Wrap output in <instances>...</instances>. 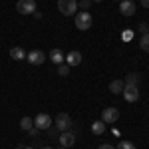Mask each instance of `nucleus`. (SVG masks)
Segmentation results:
<instances>
[{
    "label": "nucleus",
    "mask_w": 149,
    "mask_h": 149,
    "mask_svg": "<svg viewBox=\"0 0 149 149\" xmlns=\"http://www.w3.org/2000/svg\"><path fill=\"white\" fill-rule=\"evenodd\" d=\"M137 28H139V32H141V34H147V30H149V26H147L145 22H141Z\"/></svg>",
    "instance_id": "nucleus-22"
},
{
    "label": "nucleus",
    "mask_w": 149,
    "mask_h": 149,
    "mask_svg": "<svg viewBox=\"0 0 149 149\" xmlns=\"http://www.w3.org/2000/svg\"><path fill=\"white\" fill-rule=\"evenodd\" d=\"M68 74H70L68 64H60V66H58V76H68Z\"/></svg>",
    "instance_id": "nucleus-20"
},
{
    "label": "nucleus",
    "mask_w": 149,
    "mask_h": 149,
    "mask_svg": "<svg viewBox=\"0 0 149 149\" xmlns=\"http://www.w3.org/2000/svg\"><path fill=\"white\" fill-rule=\"evenodd\" d=\"M26 60L32 64V66H42L46 62V54L42 50H32L30 54H26Z\"/></svg>",
    "instance_id": "nucleus-6"
},
{
    "label": "nucleus",
    "mask_w": 149,
    "mask_h": 149,
    "mask_svg": "<svg viewBox=\"0 0 149 149\" xmlns=\"http://www.w3.org/2000/svg\"><path fill=\"white\" fill-rule=\"evenodd\" d=\"M38 131H40L38 127H32V129H28V133H30V137H36V135H38Z\"/></svg>",
    "instance_id": "nucleus-23"
},
{
    "label": "nucleus",
    "mask_w": 149,
    "mask_h": 149,
    "mask_svg": "<svg viewBox=\"0 0 149 149\" xmlns=\"http://www.w3.org/2000/svg\"><path fill=\"white\" fill-rule=\"evenodd\" d=\"M97 149H115V147L111 145V143H102V145H100Z\"/></svg>",
    "instance_id": "nucleus-24"
},
{
    "label": "nucleus",
    "mask_w": 149,
    "mask_h": 149,
    "mask_svg": "<svg viewBox=\"0 0 149 149\" xmlns=\"http://www.w3.org/2000/svg\"><path fill=\"white\" fill-rule=\"evenodd\" d=\"M20 127H22L24 131L32 129V127H34V119H32V117H22V119H20Z\"/></svg>",
    "instance_id": "nucleus-16"
},
{
    "label": "nucleus",
    "mask_w": 149,
    "mask_h": 149,
    "mask_svg": "<svg viewBox=\"0 0 149 149\" xmlns=\"http://www.w3.org/2000/svg\"><path fill=\"white\" fill-rule=\"evenodd\" d=\"M92 2H102V0H92Z\"/></svg>",
    "instance_id": "nucleus-27"
},
{
    "label": "nucleus",
    "mask_w": 149,
    "mask_h": 149,
    "mask_svg": "<svg viewBox=\"0 0 149 149\" xmlns=\"http://www.w3.org/2000/svg\"><path fill=\"white\" fill-rule=\"evenodd\" d=\"M50 60L56 64V66H60V64H64V54H62V50H58V48H54L52 52H50Z\"/></svg>",
    "instance_id": "nucleus-12"
},
{
    "label": "nucleus",
    "mask_w": 149,
    "mask_h": 149,
    "mask_svg": "<svg viewBox=\"0 0 149 149\" xmlns=\"http://www.w3.org/2000/svg\"><path fill=\"white\" fill-rule=\"evenodd\" d=\"M58 141H60L62 147L68 149V147H72V145L76 143V133H74V131H62V135H60Z\"/></svg>",
    "instance_id": "nucleus-10"
},
{
    "label": "nucleus",
    "mask_w": 149,
    "mask_h": 149,
    "mask_svg": "<svg viewBox=\"0 0 149 149\" xmlns=\"http://www.w3.org/2000/svg\"><path fill=\"white\" fill-rule=\"evenodd\" d=\"M125 84H127V86H137V84H139V74H135V72H131V74H127V78H125Z\"/></svg>",
    "instance_id": "nucleus-17"
},
{
    "label": "nucleus",
    "mask_w": 149,
    "mask_h": 149,
    "mask_svg": "<svg viewBox=\"0 0 149 149\" xmlns=\"http://www.w3.org/2000/svg\"><path fill=\"white\" fill-rule=\"evenodd\" d=\"M42 149H52V147H48V145H46V147H42Z\"/></svg>",
    "instance_id": "nucleus-26"
},
{
    "label": "nucleus",
    "mask_w": 149,
    "mask_h": 149,
    "mask_svg": "<svg viewBox=\"0 0 149 149\" xmlns=\"http://www.w3.org/2000/svg\"><path fill=\"white\" fill-rule=\"evenodd\" d=\"M92 14L90 12H78L76 14V28H80V30H90L92 28Z\"/></svg>",
    "instance_id": "nucleus-2"
},
{
    "label": "nucleus",
    "mask_w": 149,
    "mask_h": 149,
    "mask_svg": "<svg viewBox=\"0 0 149 149\" xmlns=\"http://www.w3.org/2000/svg\"><path fill=\"white\" fill-rule=\"evenodd\" d=\"M117 2H121V0H117Z\"/></svg>",
    "instance_id": "nucleus-29"
},
{
    "label": "nucleus",
    "mask_w": 149,
    "mask_h": 149,
    "mask_svg": "<svg viewBox=\"0 0 149 149\" xmlns=\"http://www.w3.org/2000/svg\"><path fill=\"white\" fill-rule=\"evenodd\" d=\"M119 12L123 16H127V18H131L135 14V2L133 0H121L119 2Z\"/></svg>",
    "instance_id": "nucleus-9"
},
{
    "label": "nucleus",
    "mask_w": 149,
    "mask_h": 149,
    "mask_svg": "<svg viewBox=\"0 0 149 149\" xmlns=\"http://www.w3.org/2000/svg\"><path fill=\"white\" fill-rule=\"evenodd\" d=\"M52 123H54V121H52V117H50L48 113H38L34 117V127H38L40 131L50 129V127H52Z\"/></svg>",
    "instance_id": "nucleus-3"
},
{
    "label": "nucleus",
    "mask_w": 149,
    "mask_h": 149,
    "mask_svg": "<svg viewBox=\"0 0 149 149\" xmlns=\"http://www.w3.org/2000/svg\"><path fill=\"white\" fill-rule=\"evenodd\" d=\"M16 10L20 14H32V12H36V0H18Z\"/></svg>",
    "instance_id": "nucleus-5"
},
{
    "label": "nucleus",
    "mask_w": 149,
    "mask_h": 149,
    "mask_svg": "<svg viewBox=\"0 0 149 149\" xmlns=\"http://www.w3.org/2000/svg\"><path fill=\"white\" fill-rule=\"evenodd\" d=\"M123 100H125L127 103H133V102H137L139 100V88L137 86H127L125 84V88H123Z\"/></svg>",
    "instance_id": "nucleus-4"
},
{
    "label": "nucleus",
    "mask_w": 149,
    "mask_h": 149,
    "mask_svg": "<svg viewBox=\"0 0 149 149\" xmlns=\"http://www.w3.org/2000/svg\"><path fill=\"white\" fill-rule=\"evenodd\" d=\"M92 131L95 133V135H102L103 131H105V123H103V121H93L92 123Z\"/></svg>",
    "instance_id": "nucleus-15"
},
{
    "label": "nucleus",
    "mask_w": 149,
    "mask_h": 149,
    "mask_svg": "<svg viewBox=\"0 0 149 149\" xmlns=\"http://www.w3.org/2000/svg\"><path fill=\"white\" fill-rule=\"evenodd\" d=\"M123 88H125V81L123 80H113L111 84H109V92L111 93H121Z\"/></svg>",
    "instance_id": "nucleus-13"
},
{
    "label": "nucleus",
    "mask_w": 149,
    "mask_h": 149,
    "mask_svg": "<svg viewBox=\"0 0 149 149\" xmlns=\"http://www.w3.org/2000/svg\"><path fill=\"white\" fill-rule=\"evenodd\" d=\"M24 149H32V147H24Z\"/></svg>",
    "instance_id": "nucleus-28"
},
{
    "label": "nucleus",
    "mask_w": 149,
    "mask_h": 149,
    "mask_svg": "<svg viewBox=\"0 0 149 149\" xmlns=\"http://www.w3.org/2000/svg\"><path fill=\"white\" fill-rule=\"evenodd\" d=\"M10 58H12V60H16V62L26 60V52H24L20 46H16V48H12V50H10Z\"/></svg>",
    "instance_id": "nucleus-14"
},
{
    "label": "nucleus",
    "mask_w": 149,
    "mask_h": 149,
    "mask_svg": "<svg viewBox=\"0 0 149 149\" xmlns=\"http://www.w3.org/2000/svg\"><path fill=\"white\" fill-rule=\"evenodd\" d=\"M139 2H141V6H143V8H149V0H139Z\"/></svg>",
    "instance_id": "nucleus-25"
},
{
    "label": "nucleus",
    "mask_w": 149,
    "mask_h": 149,
    "mask_svg": "<svg viewBox=\"0 0 149 149\" xmlns=\"http://www.w3.org/2000/svg\"><path fill=\"white\" fill-rule=\"evenodd\" d=\"M115 149H135V145L131 143V141H125V139H121L119 143H117V147Z\"/></svg>",
    "instance_id": "nucleus-19"
},
{
    "label": "nucleus",
    "mask_w": 149,
    "mask_h": 149,
    "mask_svg": "<svg viewBox=\"0 0 149 149\" xmlns=\"http://www.w3.org/2000/svg\"><path fill=\"white\" fill-rule=\"evenodd\" d=\"M139 48H141L143 52H149V34L141 36V40H139Z\"/></svg>",
    "instance_id": "nucleus-18"
},
{
    "label": "nucleus",
    "mask_w": 149,
    "mask_h": 149,
    "mask_svg": "<svg viewBox=\"0 0 149 149\" xmlns=\"http://www.w3.org/2000/svg\"><path fill=\"white\" fill-rule=\"evenodd\" d=\"M80 62H81V54L78 50H72L68 56H66V64H68L70 68H72V66H80Z\"/></svg>",
    "instance_id": "nucleus-11"
},
{
    "label": "nucleus",
    "mask_w": 149,
    "mask_h": 149,
    "mask_svg": "<svg viewBox=\"0 0 149 149\" xmlns=\"http://www.w3.org/2000/svg\"><path fill=\"white\" fill-rule=\"evenodd\" d=\"M62 149H66V147H62Z\"/></svg>",
    "instance_id": "nucleus-30"
},
{
    "label": "nucleus",
    "mask_w": 149,
    "mask_h": 149,
    "mask_svg": "<svg viewBox=\"0 0 149 149\" xmlns=\"http://www.w3.org/2000/svg\"><path fill=\"white\" fill-rule=\"evenodd\" d=\"M58 10L64 16H74L78 12V0H58Z\"/></svg>",
    "instance_id": "nucleus-1"
},
{
    "label": "nucleus",
    "mask_w": 149,
    "mask_h": 149,
    "mask_svg": "<svg viewBox=\"0 0 149 149\" xmlns=\"http://www.w3.org/2000/svg\"><path fill=\"white\" fill-rule=\"evenodd\" d=\"M119 119V111L117 107H105L102 111V121L103 123H115Z\"/></svg>",
    "instance_id": "nucleus-7"
},
{
    "label": "nucleus",
    "mask_w": 149,
    "mask_h": 149,
    "mask_svg": "<svg viewBox=\"0 0 149 149\" xmlns=\"http://www.w3.org/2000/svg\"><path fill=\"white\" fill-rule=\"evenodd\" d=\"M54 123H56V127L60 129V131H68L70 127H72V119H70L68 113H58Z\"/></svg>",
    "instance_id": "nucleus-8"
},
{
    "label": "nucleus",
    "mask_w": 149,
    "mask_h": 149,
    "mask_svg": "<svg viewBox=\"0 0 149 149\" xmlns=\"http://www.w3.org/2000/svg\"><path fill=\"white\" fill-rule=\"evenodd\" d=\"M78 6H80V8H84V10H88V8L92 6V0H81V2L78 4Z\"/></svg>",
    "instance_id": "nucleus-21"
}]
</instances>
